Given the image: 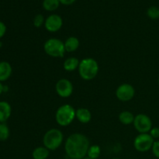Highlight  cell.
Here are the masks:
<instances>
[{
	"mask_svg": "<svg viewBox=\"0 0 159 159\" xmlns=\"http://www.w3.org/2000/svg\"><path fill=\"white\" fill-rule=\"evenodd\" d=\"M75 118L82 124H88L92 120V113L86 108H79L76 110Z\"/></svg>",
	"mask_w": 159,
	"mask_h": 159,
	"instance_id": "obj_11",
	"label": "cell"
},
{
	"mask_svg": "<svg viewBox=\"0 0 159 159\" xmlns=\"http://www.w3.org/2000/svg\"><path fill=\"white\" fill-rule=\"evenodd\" d=\"M50 151L44 146H40L34 149L32 157L34 159H47L49 157Z\"/></svg>",
	"mask_w": 159,
	"mask_h": 159,
	"instance_id": "obj_16",
	"label": "cell"
},
{
	"mask_svg": "<svg viewBox=\"0 0 159 159\" xmlns=\"http://www.w3.org/2000/svg\"><path fill=\"white\" fill-rule=\"evenodd\" d=\"M155 142V139L147 134H139L134 141V147L138 152H146L151 150Z\"/></svg>",
	"mask_w": 159,
	"mask_h": 159,
	"instance_id": "obj_6",
	"label": "cell"
},
{
	"mask_svg": "<svg viewBox=\"0 0 159 159\" xmlns=\"http://www.w3.org/2000/svg\"><path fill=\"white\" fill-rule=\"evenodd\" d=\"M6 26L4 23L0 21V38L3 37L6 34Z\"/></svg>",
	"mask_w": 159,
	"mask_h": 159,
	"instance_id": "obj_25",
	"label": "cell"
},
{
	"mask_svg": "<svg viewBox=\"0 0 159 159\" xmlns=\"http://www.w3.org/2000/svg\"><path fill=\"white\" fill-rule=\"evenodd\" d=\"M83 159H93V158H89V157H85V158H84Z\"/></svg>",
	"mask_w": 159,
	"mask_h": 159,
	"instance_id": "obj_28",
	"label": "cell"
},
{
	"mask_svg": "<svg viewBox=\"0 0 159 159\" xmlns=\"http://www.w3.org/2000/svg\"><path fill=\"white\" fill-rule=\"evenodd\" d=\"M76 110L70 104H64L58 107L55 113V120L61 127H67L74 121Z\"/></svg>",
	"mask_w": 159,
	"mask_h": 159,
	"instance_id": "obj_3",
	"label": "cell"
},
{
	"mask_svg": "<svg viewBox=\"0 0 159 159\" xmlns=\"http://www.w3.org/2000/svg\"><path fill=\"white\" fill-rule=\"evenodd\" d=\"M74 87L70 80L67 79H61L55 85V91L61 98H68L72 95Z\"/></svg>",
	"mask_w": 159,
	"mask_h": 159,
	"instance_id": "obj_9",
	"label": "cell"
},
{
	"mask_svg": "<svg viewBox=\"0 0 159 159\" xmlns=\"http://www.w3.org/2000/svg\"><path fill=\"white\" fill-rule=\"evenodd\" d=\"M101 154V148L97 144H93L90 145L89 148L88 152H87V157L93 159H97L100 156Z\"/></svg>",
	"mask_w": 159,
	"mask_h": 159,
	"instance_id": "obj_19",
	"label": "cell"
},
{
	"mask_svg": "<svg viewBox=\"0 0 159 159\" xmlns=\"http://www.w3.org/2000/svg\"><path fill=\"white\" fill-rule=\"evenodd\" d=\"M43 50L48 56L55 58L63 57L66 52L64 42L57 38L47 40L43 44Z\"/></svg>",
	"mask_w": 159,
	"mask_h": 159,
	"instance_id": "obj_5",
	"label": "cell"
},
{
	"mask_svg": "<svg viewBox=\"0 0 159 159\" xmlns=\"http://www.w3.org/2000/svg\"><path fill=\"white\" fill-rule=\"evenodd\" d=\"M3 92H4V86L2 85L1 82H0V95H1Z\"/></svg>",
	"mask_w": 159,
	"mask_h": 159,
	"instance_id": "obj_27",
	"label": "cell"
},
{
	"mask_svg": "<svg viewBox=\"0 0 159 159\" xmlns=\"http://www.w3.org/2000/svg\"><path fill=\"white\" fill-rule=\"evenodd\" d=\"M79 64L80 61L77 57H70L64 61L63 68L66 71H73L79 68Z\"/></svg>",
	"mask_w": 159,
	"mask_h": 159,
	"instance_id": "obj_15",
	"label": "cell"
},
{
	"mask_svg": "<svg viewBox=\"0 0 159 159\" xmlns=\"http://www.w3.org/2000/svg\"><path fill=\"white\" fill-rule=\"evenodd\" d=\"M147 15L152 20H158L159 18V8L157 6H151L148 9Z\"/></svg>",
	"mask_w": 159,
	"mask_h": 159,
	"instance_id": "obj_21",
	"label": "cell"
},
{
	"mask_svg": "<svg viewBox=\"0 0 159 159\" xmlns=\"http://www.w3.org/2000/svg\"><path fill=\"white\" fill-rule=\"evenodd\" d=\"M134 127L139 134H147L152 128V121L148 115L139 113L137 115L134 120Z\"/></svg>",
	"mask_w": 159,
	"mask_h": 159,
	"instance_id": "obj_7",
	"label": "cell"
},
{
	"mask_svg": "<svg viewBox=\"0 0 159 159\" xmlns=\"http://www.w3.org/2000/svg\"><path fill=\"white\" fill-rule=\"evenodd\" d=\"M63 26V20L57 14H51L45 19L44 27L48 32L56 33L60 30Z\"/></svg>",
	"mask_w": 159,
	"mask_h": 159,
	"instance_id": "obj_10",
	"label": "cell"
},
{
	"mask_svg": "<svg viewBox=\"0 0 159 159\" xmlns=\"http://www.w3.org/2000/svg\"><path fill=\"white\" fill-rule=\"evenodd\" d=\"M12 72L10 64L7 61L0 62V82H4L9 79Z\"/></svg>",
	"mask_w": 159,
	"mask_h": 159,
	"instance_id": "obj_13",
	"label": "cell"
},
{
	"mask_svg": "<svg viewBox=\"0 0 159 159\" xmlns=\"http://www.w3.org/2000/svg\"><path fill=\"white\" fill-rule=\"evenodd\" d=\"M61 2L59 0H43L42 2L43 8L48 12H53L58 9Z\"/></svg>",
	"mask_w": 159,
	"mask_h": 159,
	"instance_id": "obj_18",
	"label": "cell"
},
{
	"mask_svg": "<svg viewBox=\"0 0 159 159\" xmlns=\"http://www.w3.org/2000/svg\"><path fill=\"white\" fill-rule=\"evenodd\" d=\"M152 151L153 155L159 159V141H155L153 145H152Z\"/></svg>",
	"mask_w": 159,
	"mask_h": 159,
	"instance_id": "obj_23",
	"label": "cell"
},
{
	"mask_svg": "<svg viewBox=\"0 0 159 159\" xmlns=\"http://www.w3.org/2000/svg\"><path fill=\"white\" fill-rule=\"evenodd\" d=\"M45 19L42 14H37L34 18V26L37 28L41 27L44 25Z\"/></svg>",
	"mask_w": 159,
	"mask_h": 159,
	"instance_id": "obj_22",
	"label": "cell"
},
{
	"mask_svg": "<svg viewBox=\"0 0 159 159\" xmlns=\"http://www.w3.org/2000/svg\"><path fill=\"white\" fill-rule=\"evenodd\" d=\"M12 108L9 102L6 101L0 102V123H5L11 116Z\"/></svg>",
	"mask_w": 159,
	"mask_h": 159,
	"instance_id": "obj_12",
	"label": "cell"
},
{
	"mask_svg": "<svg viewBox=\"0 0 159 159\" xmlns=\"http://www.w3.org/2000/svg\"><path fill=\"white\" fill-rule=\"evenodd\" d=\"M135 116L130 111H122L119 114V120L124 125H130L134 123Z\"/></svg>",
	"mask_w": 159,
	"mask_h": 159,
	"instance_id": "obj_17",
	"label": "cell"
},
{
	"mask_svg": "<svg viewBox=\"0 0 159 159\" xmlns=\"http://www.w3.org/2000/svg\"><path fill=\"white\" fill-rule=\"evenodd\" d=\"M149 134L154 139H158V138H159V127H152V130L149 132Z\"/></svg>",
	"mask_w": 159,
	"mask_h": 159,
	"instance_id": "obj_24",
	"label": "cell"
},
{
	"mask_svg": "<svg viewBox=\"0 0 159 159\" xmlns=\"http://www.w3.org/2000/svg\"><path fill=\"white\" fill-rule=\"evenodd\" d=\"M59 1H60L61 4L64 5V6H70L75 2L76 0H59Z\"/></svg>",
	"mask_w": 159,
	"mask_h": 159,
	"instance_id": "obj_26",
	"label": "cell"
},
{
	"mask_svg": "<svg viewBox=\"0 0 159 159\" xmlns=\"http://www.w3.org/2000/svg\"><path fill=\"white\" fill-rule=\"evenodd\" d=\"M135 96V89L132 85L124 83L120 85L116 90V96L120 101L128 102Z\"/></svg>",
	"mask_w": 159,
	"mask_h": 159,
	"instance_id": "obj_8",
	"label": "cell"
},
{
	"mask_svg": "<svg viewBox=\"0 0 159 159\" xmlns=\"http://www.w3.org/2000/svg\"><path fill=\"white\" fill-rule=\"evenodd\" d=\"M90 142L85 135L75 133L67 138L65 144V151L71 159H83L87 156Z\"/></svg>",
	"mask_w": 159,
	"mask_h": 159,
	"instance_id": "obj_1",
	"label": "cell"
},
{
	"mask_svg": "<svg viewBox=\"0 0 159 159\" xmlns=\"http://www.w3.org/2000/svg\"><path fill=\"white\" fill-rule=\"evenodd\" d=\"M64 140V135L61 130L57 128L48 130L43 137V144L49 151L57 150L61 145Z\"/></svg>",
	"mask_w": 159,
	"mask_h": 159,
	"instance_id": "obj_4",
	"label": "cell"
},
{
	"mask_svg": "<svg viewBox=\"0 0 159 159\" xmlns=\"http://www.w3.org/2000/svg\"><path fill=\"white\" fill-rule=\"evenodd\" d=\"M65 48L66 52L71 53L77 51L80 46V41L76 37H69L66 39L65 42Z\"/></svg>",
	"mask_w": 159,
	"mask_h": 159,
	"instance_id": "obj_14",
	"label": "cell"
},
{
	"mask_svg": "<svg viewBox=\"0 0 159 159\" xmlns=\"http://www.w3.org/2000/svg\"><path fill=\"white\" fill-rule=\"evenodd\" d=\"M9 129L5 123H0V141H4L9 138Z\"/></svg>",
	"mask_w": 159,
	"mask_h": 159,
	"instance_id": "obj_20",
	"label": "cell"
},
{
	"mask_svg": "<svg viewBox=\"0 0 159 159\" xmlns=\"http://www.w3.org/2000/svg\"><path fill=\"white\" fill-rule=\"evenodd\" d=\"M78 70L79 75L83 80L91 81L99 73V64L93 57H85L80 61Z\"/></svg>",
	"mask_w": 159,
	"mask_h": 159,
	"instance_id": "obj_2",
	"label": "cell"
},
{
	"mask_svg": "<svg viewBox=\"0 0 159 159\" xmlns=\"http://www.w3.org/2000/svg\"><path fill=\"white\" fill-rule=\"evenodd\" d=\"M158 85H159V77H158Z\"/></svg>",
	"mask_w": 159,
	"mask_h": 159,
	"instance_id": "obj_29",
	"label": "cell"
}]
</instances>
